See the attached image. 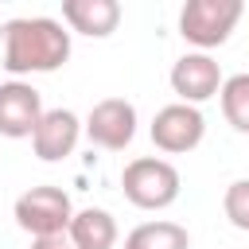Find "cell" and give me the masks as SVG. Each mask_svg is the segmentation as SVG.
<instances>
[{"mask_svg": "<svg viewBox=\"0 0 249 249\" xmlns=\"http://www.w3.org/2000/svg\"><path fill=\"white\" fill-rule=\"evenodd\" d=\"M70 58V31L51 16H23L4 23V70L51 74Z\"/></svg>", "mask_w": 249, "mask_h": 249, "instance_id": "6da1fadb", "label": "cell"}, {"mask_svg": "<svg viewBox=\"0 0 249 249\" xmlns=\"http://www.w3.org/2000/svg\"><path fill=\"white\" fill-rule=\"evenodd\" d=\"M179 187H183V179H179L175 163H167L160 156H140V160L124 163V171H121V191L140 210L171 206L179 198Z\"/></svg>", "mask_w": 249, "mask_h": 249, "instance_id": "7a4b0ae2", "label": "cell"}, {"mask_svg": "<svg viewBox=\"0 0 249 249\" xmlns=\"http://www.w3.org/2000/svg\"><path fill=\"white\" fill-rule=\"evenodd\" d=\"M241 12H245L241 0H187L179 12V35L195 43L198 51L222 47L230 31L237 27Z\"/></svg>", "mask_w": 249, "mask_h": 249, "instance_id": "3957f363", "label": "cell"}, {"mask_svg": "<svg viewBox=\"0 0 249 249\" xmlns=\"http://www.w3.org/2000/svg\"><path fill=\"white\" fill-rule=\"evenodd\" d=\"M16 222L19 230H27L31 237H54L66 233L74 222V206L70 195L62 187H31L16 198Z\"/></svg>", "mask_w": 249, "mask_h": 249, "instance_id": "277c9868", "label": "cell"}, {"mask_svg": "<svg viewBox=\"0 0 249 249\" xmlns=\"http://www.w3.org/2000/svg\"><path fill=\"white\" fill-rule=\"evenodd\" d=\"M202 132H206V121L198 113V105H163L156 117H152V144L167 156H183L191 148L202 144Z\"/></svg>", "mask_w": 249, "mask_h": 249, "instance_id": "5b68a950", "label": "cell"}, {"mask_svg": "<svg viewBox=\"0 0 249 249\" xmlns=\"http://www.w3.org/2000/svg\"><path fill=\"white\" fill-rule=\"evenodd\" d=\"M86 136H89V144H97L105 152H124L132 144V136H136V109H132V101H124V97L97 101L89 109V117H86Z\"/></svg>", "mask_w": 249, "mask_h": 249, "instance_id": "8992f818", "label": "cell"}, {"mask_svg": "<svg viewBox=\"0 0 249 249\" xmlns=\"http://www.w3.org/2000/svg\"><path fill=\"white\" fill-rule=\"evenodd\" d=\"M43 113L47 109H43V97L35 86H27V82H4L0 86V136H8V140L35 136Z\"/></svg>", "mask_w": 249, "mask_h": 249, "instance_id": "52a82bcc", "label": "cell"}, {"mask_svg": "<svg viewBox=\"0 0 249 249\" xmlns=\"http://www.w3.org/2000/svg\"><path fill=\"white\" fill-rule=\"evenodd\" d=\"M222 70L218 62L206 54V51H191L183 54L175 66H171V89L179 93L183 105H198V101H210L214 93H222Z\"/></svg>", "mask_w": 249, "mask_h": 249, "instance_id": "ba28073f", "label": "cell"}, {"mask_svg": "<svg viewBox=\"0 0 249 249\" xmlns=\"http://www.w3.org/2000/svg\"><path fill=\"white\" fill-rule=\"evenodd\" d=\"M78 136H82V121L70 109H47L39 128H35V136H31V148H35L39 160L54 163V160H66L74 152Z\"/></svg>", "mask_w": 249, "mask_h": 249, "instance_id": "9c48e42d", "label": "cell"}, {"mask_svg": "<svg viewBox=\"0 0 249 249\" xmlns=\"http://www.w3.org/2000/svg\"><path fill=\"white\" fill-rule=\"evenodd\" d=\"M62 19L78 35L105 39L121 23V4L117 0H62Z\"/></svg>", "mask_w": 249, "mask_h": 249, "instance_id": "30bf717a", "label": "cell"}, {"mask_svg": "<svg viewBox=\"0 0 249 249\" xmlns=\"http://www.w3.org/2000/svg\"><path fill=\"white\" fill-rule=\"evenodd\" d=\"M66 233L78 249H113L117 245V218L101 206H86V210L74 214Z\"/></svg>", "mask_w": 249, "mask_h": 249, "instance_id": "8fae6325", "label": "cell"}, {"mask_svg": "<svg viewBox=\"0 0 249 249\" xmlns=\"http://www.w3.org/2000/svg\"><path fill=\"white\" fill-rule=\"evenodd\" d=\"M124 249H191V233L179 222H144L124 237Z\"/></svg>", "mask_w": 249, "mask_h": 249, "instance_id": "7c38bea8", "label": "cell"}, {"mask_svg": "<svg viewBox=\"0 0 249 249\" xmlns=\"http://www.w3.org/2000/svg\"><path fill=\"white\" fill-rule=\"evenodd\" d=\"M222 117L237 128V132H249V74H233L222 82Z\"/></svg>", "mask_w": 249, "mask_h": 249, "instance_id": "4fadbf2b", "label": "cell"}, {"mask_svg": "<svg viewBox=\"0 0 249 249\" xmlns=\"http://www.w3.org/2000/svg\"><path fill=\"white\" fill-rule=\"evenodd\" d=\"M222 210L230 218L233 230H245L249 233V179H233L222 195Z\"/></svg>", "mask_w": 249, "mask_h": 249, "instance_id": "5bb4252c", "label": "cell"}, {"mask_svg": "<svg viewBox=\"0 0 249 249\" xmlns=\"http://www.w3.org/2000/svg\"><path fill=\"white\" fill-rule=\"evenodd\" d=\"M31 249H78V245L70 241V233H54V237H35Z\"/></svg>", "mask_w": 249, "mask_h": 249, "instance_id": "9a60e30c", "label": "cell"}]
</instances>
